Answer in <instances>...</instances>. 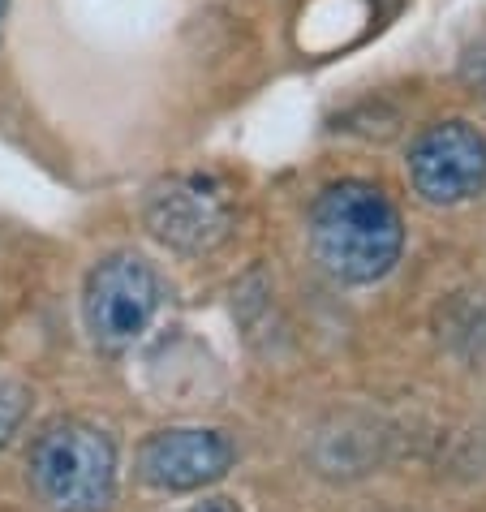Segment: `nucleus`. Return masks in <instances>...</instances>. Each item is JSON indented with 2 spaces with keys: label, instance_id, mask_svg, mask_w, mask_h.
<instances>
[{
  "label": "nucleus",
  "instance_id": "6e6552de",
  "mask_svg": "<svg viewBox=\"0 0 486 512\" xmlns=\"http://www.w3.org/2000/svg\"><path fill=\"white\" fill-rule=\"evenodd\" d=\"M461 78H465L478 95H486V39L465 52V61H461Z\"/></svg>",
  "mask_w": 486,
  "mask_h": 512
},
{
  "label": "nucleus",
  "instance_id": "f03ea898",
  "mask_svg": "<svg viewBox=\"0 0 486 512\" xmlns=\"http://www.w3.org/2000/svg\"><path fill=\"white\" fill-rule=\"evenodd\" d=\"M26 478L52 512H108L117 500V444L87 418H56L26 452Z\"/></svg>",
  "mask_w": 486,
  "mask_h": 512
},
{
  "label": "nucleus",
  "instance_id": "423d86ee",
  "mask_svg": "<svg viewBox=\"0 0 486 512\" xmlns=\"http://www.w3.org/2000/svg\"><path fill=\"white\" fill-rule=\"evenodd\" d=\"M233 469V444L220 431L203 426H173V431H155L138 448V478L151 491H203L220 482Z\"/></svg>",
  "mask_w": 486,
  "mask_h": 512
},
{
  "label": "nucleus",
  "instance_id": "20e7f679",
  "mask_svg": "<svg viewBox=\"0 0 486 512\" xmlns=\"http://www.w3.org/2000/svg\"><path fill=\"white\" fill-rule=\"evenodd\" d=\"M147 229L177 254H211L233 229V203L211 177H164L142 203Z\"/></svg>",
  "mask_w": 486,
  "mask_h": 512
},
{
  "label": "nucleus",
  "instance_id": "7ed1b4c3",
  "mask_svg": "<svg viewBox=\"0 0 486 512\" xmlns=\"http://www.w3.org/2000/svg\"><path fill=\"white\" fill-rule=\"evenodd\" d=\"M160 297L164 284L142 254H104L87 272V284H82V323H87L95 349L125 353L134 340H142L155 310H160Z\"/></svg>",
  "mask_w": 486,
  "mask_h": 512
},
{
  "label": "nucleus",
  "instance_id": "39448f33",
  "mask_svg": "<svg viewBox=\"0 0 486 512\" xmlns=\"http://www.w3.org/2000/svg\"><path fill=\"white\" fill-rule=\"evenodd\" d=\"M409 177L435 207L469 203L486 186V138L465 121L431 125L409 147Z\"/></svg>",
  "mask_w": 486,
  "mask_h": 512
},
{
  "label": "nucleus",
  "instance_id": "1a4fd4ad",
  "mask_svg": "<svg viewBox=\"0 0 486 512\" xmlns=\"http://www.w3.org/2000/svg\"><path fill=\"white\" fill-rule=\"evenodd\" d=\"M181 512H241L233 500H224V495H211V500L194 504V508H181Z\"/></svg>",
  "mask_w": 486,
  "mask_h": 512
},
{
  "label": "nucleus",
  "instance_id": "0eeeda50",
  "mask_svg": "<svg viewBox=\"0 0 486 512\" xmlns=\"http://www.w3.org/2000/svg\"><path fill=\"white\" fill-rule=\"evenodd\" d=\"M26 414H31V388H26L18 375L0 371V448L18 435V426L26 422Z\"/></svg>",
  "mask_w": 486,
  "mask_h": 512
},
{
  "label": "nucleus",
  "instance_id": "9d476101",
  "mask_svg": "<svg viewBox=\"0 0 486 512\" xmlns=\"http://www.w3.org/2000/svg\"><path fill=\"white\" fill-rule=\"evenodd\" d=\"M5 9H9V0H0V22H5Z\"/></svg>",
  "mask_w": 486,
  "mask_h": 512
},
{
  "label": "nucleus",
  "instance_id": "f257e3e1",
  "mask_svg": "<svg viewBox=\"0 0 486 512\" xmlns=\"http://www.w3.org/2000/svg\"><path fill=\"white\" fill-rule=\"evenodd\" d=\"M405 224L388 194L370 181L327 186L310 207V250L345 284H375L396 267Z\"/></svg>",
  "mask_w": 486,
  "mask_h": 512
}]
</instances>
